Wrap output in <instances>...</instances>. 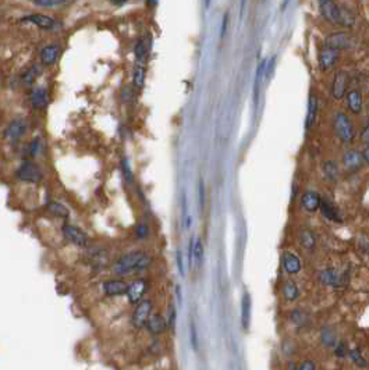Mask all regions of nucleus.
Returning <instances> with one entry per match:
<instances>
[{
	"label": "nucleus",
	"instance_id": "aec40b11",
	"mask_svg": "<svg viewBox=\"0 0 369 370\" xmlns=\"http://www.w3.org/2000/svg\"><path fill=\"white\" fill-rule=\"evenodd\" d=\"M282 264L284 272L288 274H297L301 272V260L293 252H284L282 256Z\"/></svg>",
	"mask_w": 369,
	"mask_h": 370
},
{
	"label": "nucleus",
	"instance_id": "58836bf2",
	"mask_svg": "<svg viewBox=\"0 0 369 370\" xmlns=\"http://www.w3.org/2000/svg\"><path fill=\"white\" fill-rule=\"evenodd\" d=\"M122 173L124 175V180L127 182H132L134 180V175H132V170L131 167H130V161L127 157H123L122 159Z\"/></svg>",
	"mask_w": 369,
	"mask_h": 370
},
{
	"label": "nucleus",
	"instance_id": "a878e982",
	"mask_svg": "<svg viewBox=\"0 0 369 370\" xmlns=\"http://www.w3.org/2000/svg\"><path fill=\"white\" fill-rule=\"evenodd\" d=\"M282 295L287 302H294L300 298V288L293 280H287L283 282Z\"/></svg>",
	"mask_w": 369,
	"mask_h": 370
},
{
	"label": "nucleus",
	"instance_id": "49530a36",
	"mask_svg": "<svg viewBox=\"0 0 369 370\" xmlns=\"http://www.w3.org/2000/svg\"><path fill=\"white\" fill-rule=\"evenodd\" d=\"M361 141L364 142L365 145L369 146V124L364 128V131L361 134Z\"/></svg>",
	"mask_w": 369,
	"mask_h": 370
},
{
	"label": "nucleus",
	"instance_id": "f03ea898",
	"mask_svg": "<svg viewBox=\"0 0 369 370\" xmlns=\"http://www.w3.org/2000/svg\"><path fill=\"white\" fill-rule=\"evenodd\" d=\"M319 10H321L323 18L331 24L339 25V27H353L355 24L354 15L335 2H331V0L319 2Z\"/></svg>",
	"mask_w": 369,
	"mask_h": 370
},
{
	"label": "nucleus",
	"instance_id": "c85d7f7f",
	"mask_svg": "<svg viewBox=\"0 0 369 370\" xmlns=\"http://www.w3.org/2000/svg\"><path fill=\"white\" fill-rule=\"evenodd\" d=\"M298 242L304 249L311 251L316 246V237L311 230H301L298 234Z\"/></svg>",
	"mask_w": 369,
	"mask_h": 370
},
{
	"label": "nucleus",
	"instance_id": "412c9836",
	"mask_svg": "<svg viewBox=\"0 0 369 370\" xmlns=\"http://www.w3.org/2000/svg\"><path fill=\"white\" fill-rule=\"evenodd\" d=\"M337 58H339V52L337 50L323 48L319 52V67H321V70L326 71V70H329V68L335 66Z\"/></svg>",
	"mask_w": 369,
	"mask_h": 370
},
{
	"label": "nucleus",
	"instance_id": "4c0bfd02",
	"mask_svg": "<svg viewBox=\"0 0 369 370\" xmlns=\"http://www.w3.org/2000/svg\"><path fill=\"white\" fill-rule=\"evenodd\" d=\"M198 203L201 212H204L205 203H206V191H205V182L202 178L198 182Z\"/></svg>",
	"mask_w": 369,
	"mask_h": 370
},
{
	"label": "nucleus",
	"instance_id": "6ab92c4d",
	"mask_svg": "<svg viewBox=\"0 0 369 370\" xmlns=\"http://www.w3.org/2000/svg\"><path fill=\"white\" fill-rule=\"evenodd\" d=\"M62 49L57 44H50L41 50V61L44 66H53L60 57Z\"/></svg>",
	"mask_w": 369,
	"mask_h": 370
},
{
	"label": "nucleus",
	"instance_id": "5701e85b",
	"mask_svg": "<svg viewBox=\"0 0 369 370\" xmlns=\"http://www.w3.org/2000/svg\"><path fill=\"white\" fill-rule=\"evenodd\" d=\"M151 52V40H146L145 38H140L137 40L135 46H134V53H135L137 64L145 63L148 54Z\"/></svg>",
	"mask_w": 369,
	"mask_h": 370
},
{
	"label": "nucleus",
	"instance_id": "9b49d317",
	"mask_svg": "<svg viewBox=\"0 0 369 370\" xmlns=\"http://www.w3.org/2000/svg\"><path fill=\"white\" fill-rule=\"evenodd\" d=\"M319 281L323 285H327V287H340L345 282V276L343 273L339 272L337 269H323L319 273Z\"/></svg>",
	"mask_w": 369,
	"mask_h": 370
},
{
	"label": "nucleus",
	"instance_id": "7ed1b4c3",
	"mask_svg": "<svg viewBox=\"0 0 369 370\" xmlns=\"http://www.w3.org/2000/svg\"><path fill=\"white\" fill-rule=\"evenodd\" d=\"M153 313V302L151 299H142L140 303H137L135 307H134V312L131 315V326L135 328V330H141V328H145L146 321L148 319L151 317V315Z\"/></svg>",
	"mask_w": 369,
	"mask_h": 370
},
{
	"label": "nucleus",
	"instance_id": "37998d69",
	"mask_svg": "<svg viewBox=\"0 0 369 370\" xmlns=\"http://www.w3.org/2000/svg\"><path fill=\"white\" fill-rule=\"evenodd\" d=\"M297 370H318V365L315 360L304 359L300 362V365H297Z\"/></svg>",
	"mask_w": 369,
	"mask_h": 370
},
{
	"label": "nucleus",
	"instance_id": "473e14b6",
	"mask_svg": "<svg viewBox=\"0 0 369 370\" xmlns=\"http://www.w3.org/2000/svg\"><path fill=\"white\" fill-rule=\"evenodd\" d=\"M42 151V139L41 138H35L29 142L27 148H25V156H28L31 159H34L41 153Z\"/></svg>",
	"mask_w": 369,
	"mask_h": 370
},
{
	"label": "nucleus",
	"instance_id": "ea45409f",
	"mask_svg": "<svg viewBox=\"0 0 369 370\" xmlns=\"http://www.w3.org/2000/svg\"><path fill=\"white\" fill-rule=\"evenodd\" d=\"M348 354V346L345 341H339V344L335 346V356L339 359H344Z\"/></svg>",
	"mask_w": 369,
	"mask_h": 370
},
{
	"label": "nucleus",
	"instance_id": "de8ad7c7",
	"mask_svg": "<svg viewBox=\"0 0 369 370\" xmlns=\"http://www.w3.org/2000/svg\"><path fill=\"white\" fill-rule=\"evenodd\" d=\"M227 14H224L223 15V23H222V29H220V36L223 38L224 34H226V29H227Z\"/></svg>",
	"mask_w": 369,
	"mask_h": 370
},
{
	"label": "nucleus",
	"instance_id": "a18cd8bd",
	"mask_svg": "<svg viewBox=\"0 0 369 370\" xmlns=\"http://www.w3.org/2000/svg\"><path fill=\"white\" fill-rule=\"evenodd\" d=\"M176 262H177V269H179V273H180L181 276L184 277L185 268H184V260H183V253H181V251H177V253H176Z\"/></svg>",
	"mask_w": 369,
	"mask_h": 370
},
{
	"label": "nucleus",
	"instance_id": "c756f323",
	"mask_svg": "<svg viewBox=\"0 0 369 370\" xmlns=\"http://www.w3.org/2000/svg\"><path fill=\"white\" fill-rule=\"evenodd\" d=\"M204 262V243L202 239H194V249H192V269H201Z\"/></svg>",
	"mask_w": 369,
	"mask_h": 370
},
{
	"label": "nucleus",
	"instance_id": "f704fd0d",
	"mask_svg": "<svg viewBox=\"0 0 369 370\" xmlns=\"http://www.w3.org/2000/svg\"><path fill=\"white\" fill-rule=\"evenodd\" d=\"M48 210L56 217H62V219H67L68 217V209L59 202H50L48 204Z\"/></svg>",
	"mask_w": 369,
	"mask_h": 370
},
{
	"label": "nucleus",
	"instance_id": "0eeeda50",
	"mask_svg": "<svg viewBox=\"0 0 369 370\" xmlns=\"http://www.w3.org/2000/svg\"><path fill=\"white\" fill-rule=\"evenodd\" d=\"M20 21L36 25L38 28L44 29V31H59V29L63 28V24L60 21L45 14H28L23 18H20Z\"/></svg>",
	"mask_w": 369,
	"mask_h": 370
},
{
	"label": "nucleus",
	"instance_id": "423d86ee",
	"mask_svg": "<svg viewBox=\"0 0 369 370\" xmlns=\"http://www.w3.org/2000/svg\"><path fill=\"white\" fill-rule=\"evenodd\" d=\"M354 45V38L348 32H344V31L332 32L325 39V48L333 49V50H337V52L339 50H345V49H351Z\"/></svg>",
	"mask_w": 369,
	"mask_h": 370
},
{
	"label": "nucleus",
	"instance_id": "4468645a",
	"mask_svg": "<svg viewBox=\"0 0 369 370\" xmlns=\"http://www.w3.org/2000/svg\"><path fill=\"white\" fill-rule=\"evenodd\" d=\"M127 284L122 278H114V280H107L102 284V291L106 297H120V295H126Z\"/></svg>",
	"mask_w": 369,
	"mask_h": 370
},
{
	"label": "nucleus",
	"instance_id": "6e6552de",
	"mask_svg": "<svg viewBox=\"0 0 369 370\" xmlns=\"http://www.w3.org/2000/svg\"><path fill=\"white\" fill-rule=\"evenodd\" d=\"M148 291V282L144 278H138V280H134L132 282L128 284V288H127L126 297L128 303L131 305H137L144 299V295Z\"/></svg>",
	"mask_w": 369,
	"mask_h": 370
},
{
	"label": "nucleus",
	"instance_id": "c03bdc74",
	"mask_svg": "<svg viewBox=\"0 0 369 370\" xmlns=\"http://www.w3.org/2000/svg\"><path fill=\"white\" fill-rule=\"evenodd\" d=\"M135 235L138 237V238H141V239L146 238V237L149 235V227H148V224H145V223L138 224L135 229Z\"/></svg>",
	"mask_w": 369,
	"mask_h": 370
},
{
	"label": "nucleus",
	"instance_id": "3c124183",
	"mask_svg": "<svg viewBox=\"0 0 369 370\" xmlns=\"http://www.w3.org/2000/svg\"><path fill=\"white\" fill-rule=\"evenodd\" d=\"M287 370H297V363L294 360H288V363H287Z\"/></svg>",
	"mask_w": 369,
	"mask_h": 370
},
{
	"label": "nucleus",
	"instance_id": "b1692460",
	"mask_svg": "<svg viewBox=\"0 0 369 370\" xmlns=\"http://www.w3.org/2000/svg\"><path fill=\"white\" fill-rule=\"evenodd\" d=\"M321 344L325 348L329 350H335V346L339 344V338H337V333L333 327L325 326L321 331Z\"/></svg>",
	"mask_w": 369,
	"mask_h": 370
},
{
	"label": "nucleus",
	"instance_id": "393cba45",
	"mask_svg": "<svg viewBox=\"0 0 369 370\" xmlns=\"http://www.w3.org/2000/svg\"><path fill=\"white\" fill-rule=\"evenodd\" d=\"M316 117H318V97H316L315 93H311L309 99H308V112H306L305 118L306 130H311L312 127H314Z\"/></svg>",
	"mask_w": 369,
	"mask_h": 370
},
{
	"label": "nucleus",
	"instance_id": "c9c22d12",
	"mask_svg": "<svg viewBox=\"0 0 369 370\" xmlns=\"http://www.w3.org/2000/svg\"><path fill=\"white\" fill-rule=\"evenodd\" d=\"M290 320L296 326H304L308 321V316H306L305 312H302L301 309H294V311L290 312Z\"/></svg>",
	"mask_w": 369,
	"mask_h": 370
},
{
	"label": "nucleus",
	"instance_id": "79ce46f5",
	"mask_svg": "<svg viewBox=\"0 0 369 370\" xmlns=\"http://www.w3.org/2000/svg\"><path fill=\"white\" fill-rule=\"evenodd\" d=\"M34 5L41 7H57V6H66L67 2H60V0H36Z\"/></svg>",
	"mask_w": 369,
	"mask_h": 370
},
{
	"label": "nucleus",
	"instance_id": "cd10ccee",
	"mask_svg": "<svg viewBox=\"0 0 369 370\" xmlns=\"http://www.w3.org/2000/svg\"><path fill=\"white\" fill-rule=\"evenodd\" d=\"M322 173H323V177H325L326 181H329V182L337 181V178H339V167H337V163L333 160L323 161V165H322Z\"/></svg>",
	"mask_w": 369,
	"mask_h": 370
},
{
	"label": "nucleus",
	"instance_id": "f257e3e1",
	"mask_svg": "<svg viewBox=\"0 0 369 370\" xmlns=\"http://www.w3.org/2000/svg\"><path fill=\"white\" fill-rule=\"evenodd\" d=\"M152 256L142 251H132L123 255L113 264V272L117 276H127L132 273H141L151 268Z\"/></svg>",
	"mask_w": 369,
	"mask_h": 370
},
{
	"label": "nucleus",
	"instance_id": "dca6fc26",
	"mask_svg": "<svg viewBox=\"0 0 369 370\" xmlns=\"http://www.w3.org/2000/svg\"><path fill=\"white\" fill-rule=\"evenodd\" d=\"M347 79H348V74L345 71H337L332 84V96L335 97L336 100H341L347 93Z\"/></svg>",
	"mask_w": 369,
	"mask_h": 370
},
{
	"label": "nucleus",
	"instance_id": "20e7f679",
	"mask_svg": "<svg viewBox=\"0 0 369 370\" xmlns=\"http://www.w3.org/2000/svg\"><path fill=\"white\" fill-rule=\"evenodd\" d=\"M15 178L23 182H31V184H36L41 182L44 178V173L39 169V166H36L34 161L25 160L23 165H20V167L15 170Z\"/></svg>",
	"mask_w": 369,
	"mask_h": 370
},
{
	"label": "nucleus",
	"instance_id": "1a4fd4ad",
	"mask_svg": "<svg viewBox=\"0 0 369 370\" xmlns=\"http://www.w3.org/2000/svg\"><path fill=\"white\" fill-rule=\"evenodd\" d=\"M27 127H28V124L24 118H15L10 124H7V127L3 130V136H5L6 141L9 142L18 141L20 138H23L27 132Z\"/></svg>",
	"mask_w": 369,
	"mask_h": 370
},
{
	"label": "nucleus",
	"instance_id": "2f4dec72",
	"mask_svg": "<svg viewBox=\"0 0 369 370\" xmlns=\"http://www.w3.org/2000/svg\"><path fill=\"white\" fill-rule=\"evenodd\" d=\"M132 83L137 89L141 91L145 85V66L144 64H137L134 74H132Z\"/></svg>",
	"mask_w": 369,
	"mask_h": 370
},
{
	"label": "nucleus",
	"instance_id": "4be33fe9",
	"mask_svg": "<svg viewBox=\"0 0 369 370\" xmlns=\"http://www.w3.org/2000/svg\"><path fill=\"white\" fill-rule=\"evenodd\" d=\"M347 107L353 114H360L364 109V99L360 91H350L347 93Z\"/></svg>",
	"mask_w": 369,
	"mask_h": 370
},
{
	"label": "nucleus",
	"instance_id": "f3484780",
	"mask_svg": "<svg viewBox=\"0 0 369 370\" xmlns=\"http://www.w3.org/2000/svg\"><path fill=\"white\" fill-rule=\"evenodd\" d=\"M322 203V196L316 191L308 190L305 191L301 196V206L302 209L308 213H315L319 210Z\"/></svg>",
	"mask_w": 369,
	"mask_h": 370
},
{
	"label": "nucleus",
	"instance_id": "8fccbe9b",
	"mask_svg": "<svg viewBox=\"0 0 369 370\" xmlns=\"http://www.w3.org/2000/svg\"><path fill=\"white\" fill-rule=\"evenodd\" d=\"M362 156H364V161H366L369 166V146H366L365 148V151L362 152Z\"/></svg>",
	"mask_w": 369,
	"mask_h": 370
},
{
	"label": "nucleus",
	"instance_id": "2eb2a0df",
	"mask_svg": "<svg viewBox=\"0 0 369 370\" xmlns=\"http://www.w3.org/2000/svg\"><path fill=\"white\" fill-rule=\"evenodd\" d=\"M28 100L34 109H36V110H44L49 103V93L46 87L41 85V87L34 88V89L31 91V93H29Z\"/></svg>",
	"mask_w": 369,
	"mask_h": 370
},
{
	"label": "nucleus",
	"instance_id": "09e8293b",
	"mask_svg": "<svg viewBox=\"0 0 369 370\" xmlns=\"http://www.w3.org/2000/svg\"><path fill=\"white\" fill-rule=\"evenodd\" d=\"M176 295H177V301L179 303H183V294H181V287L180 285H176Z\"/></svg>",
	"mask_w": 369,
	"mask_h": 370
},
{
	"label": "nucleus",
	"instance_id": "bb28decb",
	"mask_svg": "<svg viewBox=\"0 0 369 370\" xmlns=\"http://www.w3.org/2000/svg\"><path fill=\"white\" fill-rule=\"evenodd\" d=\"M251 320V297L248 292H244L243 299H241V324L244 330H248Z\"/></svg>",
	"mask_w": 369,
	"mask_h": 370
},
{
	"label": "nucleus",
	"instance_id": "39448f33",
	"mask_svg": "<svg viewBox=\"0 0 369 370\" xmlns=\"http://www.w3.org/2000/svg\"><path fill=\"white\" fill-rule=\"evenodd\" d=\"M335 131L336 135L343 142H351L354 139L355 131L351 118L345 113H337L335 116Z\"/></svg>",
	"mask_w": 369,
	"mask_h": 370
},
{
	"label": "nucleus",
	"instance_id": "a19ab883",
	"mask_svg": "<svg viewBox=\"0 0 369 370\" xmlns=\"http://www.w3.org/2000/svg\"><path fill=\"white\" fill-rule=\"evenodd\" d=\"M189 340H191V346L192 350L198 351V333H197V326H195L194 321H191V326H189Z\"/></svg>",
	"mask_w": 369,
	"mask_h": 370
},
{
	"label": "nucleus",
	"instance_id": "72a5a7b5",
	"mask_svg": "<svg viewBox=\"0 0 369 370\" xmlns=\"http://www.w3.org/2000/svg\"><path fill=\"white\" fill-rule=\"evenodd\" d=\"M39 73H41V70H39L38 66H32L28 70H25V73L21 75V79L25 85H32L36 81V78L39 77Z\"/></svg>",
	"mask_w": 369,
	"mask_h": 370
},
{
	"label": "nucleus",
	"instance_id": "7c9ffc66",
	"mask_svg": "<svg viewBox=\"0 0 369 370\" xmlns=\"http://www.w3.org/2000/svg\"><path fill=\"white\" fill-rule=\"evenodd\" d=\"M347 356H348V359H350L357 367H360V369H365V367L368 366V362H366V359H365L364 355H362L360 348H351V350H348Z\"/></svg>",
	"mask_w": 369,
	"mask_h": 370
},
{
	"label": "nucleus",
	"instance_id": "ddd939ff",
	"mask_svg": "<svg viewBox=\"0 0 369 370\" xmlns=\"http://www.w3.org/2000/svg\"><path fill=\"white\" fill-rule=\"evenodd\" d=\"M341 161H343V166H344L345 170L348 171L360 170L365 163L362 152L357 151V149H348L347 152H344Z\"/></svg>",
	"mask_w": 369,
	"mask_h": 370
},
{
	"label": "nucleus",
	"instance_id": "e433bc0d",
	"mask_svg": "<svg viewBox=\"0 0 369 370\" xmlns=\"http://www.w3.org/2000/svg\"><path fill=\"white\" fill-rule=\"evenodd\" d=\"M166 321H167V328L171 331L176 330V323H177V311L173 303L169 305L167 309V316H166Z\"/></svg>",
	"mask_w": 369,
	"mask_h": 370
},
{
	"label": "nucleus",
	"instance_id": "f8f14e48",
	"mask_svg": "<svg viewBox=\"0 0 369 370\" xmlns=\"http://www.w3.org/2000/svg\"><path fill=\"white\" fill-rule=\"evenodd\" d=\"M145 330L151 334L152 337H159L162 334H165V331L167 330V321L166 317L161 313H152L151 317L146 321Z\"/></svg>",
	"mask_w": 369,
	"mask_h": 370
},
{
	"label": "nucleus",
	"instance_id": "a211bd4d",
	"mask_svg": "<svg viewBox=\"0 0 369 370\" xmlns=\"http://www.w3.org/2000/svg\"><path fill=\"white\" fill-rule=\"evenodd\" d=\"M319 212H321L322 217L327 221H332V223H341L343 221V217H341L339 209L329 199H322Z\"/></svg>",
	"mask_w": 369,
	"mask_h": 370
},
{
	"label": "nucleus",
	"instance_id": "9d476101",
	"mask_svg": "<svg viewBox=\"0 0 369 370\" xmlns=\"http://www.w3.org/2000/svg\"><path fill=\"white\" fill-rule=\"evenodd\" d=\"M62 233H63L64 238L74 243V245H77V246H87L88 245V237L83 230L78 229L77 225L64 224L62 227Z\"/></svg>",
	"mask_w": 369,
	"mask_h": 370
}]
</instances>
